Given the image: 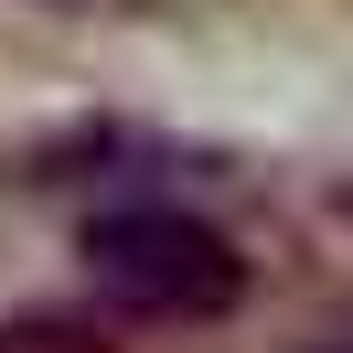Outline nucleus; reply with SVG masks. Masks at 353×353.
<instances>
[{"label":"nucleus","mask_w":353,"mask_h":353,"mask_svg":"<svg viewBox=\"0 0 353 353\" xmlns=\"http://www.w3.org/2000/svg\"><path fill=\"white\" fill-rule=\"evenodd\" d=\"M86 268L129 321H214L246 300V257L193 203H108L86 225Z\"/></svg>","instance_id":"obj_1"},{"label":"nucleus","mask_w":353,"mask_h":353,"mask_svg":"<svg viewBox=\"0 0 353 353\" xmlns=\"http://www.w3.org/2000/svg\"><path fill=\"white\" fill-rule=\"evenodd\" d=\"M0 353H108V343H86L65 321H22V332H0Z\"/></svg>","instance_id":"obj_2"},{"label":"nucleus","mask_w":353,"mask_h":353,"mask_svg":"<svg viewBox=\"0 0 353 353\" xmlns=\"http://www.w3.org/2000/svg\"><path fill=\"white\" fill-rule=\"evenodd\" d=\"M310 353H353V332H321V343H310Z\"/></svg>","instance_id":"obj_3"}]
</instances>
